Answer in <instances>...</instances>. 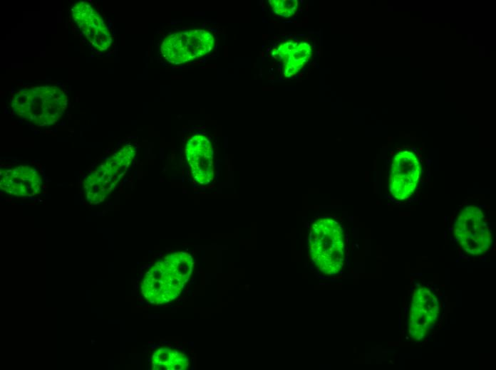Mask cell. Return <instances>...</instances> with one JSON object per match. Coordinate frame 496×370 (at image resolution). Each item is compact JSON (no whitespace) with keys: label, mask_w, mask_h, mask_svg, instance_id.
Returning <instances> with one entry per match:
<instances>
[{"label":"cell","mask_w":496,"mask_h":370,"mask_svg":"<svg viewBox=\"0 0 496 370\" xmlns=\"http://www.w3.org/2000/svg\"><path fill=\"white\" fill-rule=\"evenodd\" d=\"M193 267L192 256L172 253L157 261L146 273L141 291L150 303L161 305L175 299L188 281Z\"/></svg>","instance_id":"cell-1"},{"label":"cell","mask_w":496,"mask_h":370,"mask_svg":"<svg viewBox=\"0 0 496 370\" xmlns=\"http://www.w3.org/2000/svg\"><path fill=\"white\" fill-rule=\"evenodd\" d=\"M14 114L36 127H49L63 115L68 105L66 94L56 86L21 89L13 95Z\"/></svg>","instance_id":"cell-2"},{"label":"cell","mask_w":496,"mask_h":370,"mask_svg":"<svg viewBox=\"0 0 496 370\" xmlns=\"http://www.w3.org/2000/svg\"><path fill=\"white\" fill-rule=\"evenodd\" d=\"M135 152L136 149L133 146L126 144L103 161L85 177L83 189L89 204H100L110 196L126 172Z\"/></svg>","instance_id":"cell-3"},{"label":"cell","mask_w":496,"mask_h":370,"mask_svg":"<svg viewBox=\"0 0 496 370\" xmlns=\"http://www.w3.org/2000/svg\"><path fill=\"white\" fill-rule=\"evenodd\" d=\"M454 236L461 248L471 255L487 253L492 246V231L478 206L468 205L457 216Z\"/></svg>","instance_id":"cell-4"},{"label":"cell","mask_w":496,"mask_h":370,"mask_svg":"<svg viewBox=\"0 0 496 370\" xmlns=\"http://www.w3.org/2000/svg\"><path fill=\"white\" fill-rule=\"evenodd\" d=\"M214 46L215 38L210 31L187 30L165 37L160 46V53L168 63L178 65L204 56Z\"/></svg>","instance_id":"cell-5"},{"label":"cell","mask_w":496,"mask_h":370,"mask_svg":"<svg viewBox=\"0 0 496 370\" xmlns=\"http://www.w3.org/2000/svg\"><path fill=\"white\" fill-rule=\"evenodd\" d=\"M440 301L428 286L419 285L413 292L409 307L408 334L415 341L425 339L440 316Z\"/></svg>","instance_id":"cell-6"},{"label":"cell","mask_w":496,"mask_h":370,"mask_svg":"<svg viewBox=\"0 0 496 370\" xmlns=\"http://www.w3.org/2000/svg\"><path fill=\"white\" fill-rule=\"evenodd\" d=\"M421 174L418 157L410 150H401L393 157L389 174V191L396 200L403 201L414 193Z\"/></svg>","instance_id":"cell-7"},{"label":"cell","mask_w":496,"mask_h":370,"mask_svg":"<svg viewBox=\"0 0 496 370\" xmlns=\"http://www.w3.org/2000/svg\"><path fill=\"white\" fill-rule=\"evenodd\" d=\"M72 16L83 35L98 51H105L112 44L110 30L104 18L86 1H78L71 9Z\"/></svg>","instance_id":"cell-8"},{"label":"cell","mask_w":496,"mask_h":370,"mask_svg":"<svg viewBox=\"0 0 496 370\" xmlns=\"http://www.w3.org/2000/svg\"><path fill=\"white\" fill-rule=\"evenodd\" d=\"M39 170L30 165L3 168L0 171V188L11 196L19 198L38 196L43 188Z\"/></svg>","instance_id":"cell-9"},{"label":"cell","mask_w":496,"mask_h":370,"mask_svg":"<svg viewBox=\"0 0 496 370\" xmlns=\"http://www.w3.org/2000/svg\"><path fill=\"white\" fill-rule=\"evenodd\" d=\"M192 176L200 184L210 183L214 176L213 149L210 139L200 133L192 135L185 147Z\"/></svg>","instance_id":"cell-10"},{"label":"cell","mask_w":496,"mask_h":370,"mask_svg":"<svg viewBox=\"0 0 496 370\" xmlns=\"http://www.w3.org/2000/svg\"><path fill=\"white\" fill-rule=\"evenodd\" d=\"M275 55L280 58L285 56L284 60V75L289 77L296 73L309 58L311 55V47L309 44L301 42L289 41L286 43L281 44L275 50Z\"/></svg>","instance_id":"cell-11"},{"label":"cell","mask_w":496,"mask_h":370,"mask_svg":"<svg viewBox=\"0 0 496 370\" xmlns=\"http://www.w3.org/2000/svg\"><path fill=\"white\" fill-rule=\"evenodd\" d=\"M188 364V359L182 352L170 348H160L152 356L153 369L185 370Z\"/></svg>","instance_id":"cell-12"},{"label":"cell","mask_w":496,"mask_h":370,"mask_svg":"<svg viewBox=\"0 0 496 370\" xmlns=\"http://www.w3.org/2000/svg\"><path fill=\"white\" fill-rule=\"evenodd\" d=\"M274 11L281 16L289 17L293 15L298 6V1H269Z\"/></svg>","instance_id":"cell-13"}]
</instances>
